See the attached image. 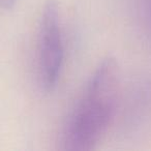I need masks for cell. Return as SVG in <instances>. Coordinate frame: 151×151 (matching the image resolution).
Segmentation results:
<instances>
[{
    "label": "cell",
    "mask_w": 151,
    "mask_h": 151,
    "mask_svg": "<svg viewBox=\"0 0 151 151\" xmlns=\"http://www.w3.org/2000/svg\"><path fill=\"white\" fill-rule=\"evenodd\" d=\"M17 1L18 0H0V9L9 11V9H14Z\"/></svg>",
    "instance_id": "cell-4"
},
{
    "label": "cell",
    "mask_w": 151,
    "mask_h": 151,
    "mask_svg": "<svg viewBox=\"0 0 151 151\" xmlns=\"http://www.w3.org/2000/svg\"><path fill=\"white\" fill-rule=\"evenodd\" d=\"M141 11L145 32L151 42V0H141Z\"/></svg>",
    "instance_id": "cell-3"
},
{
    "label": "cell",
    "mask_w": 151,
    "mask_h": 151,
    "mask_svg": "<svg viewBox=\"0 0 151 151\" xmlns=\"http://www.w3.org/2000/svg\"><path fill=\"white\" fill-rule=\"evenodd\" d=\"M119 93V64L108 56L99 62L68 118L63 134L64 149L89 151L96 147L111 123Z\"/></svg>",
    "instance_id": "cell-1"
},
{
    "label": "cell",
    "mask_w": 151,
    "mask_h": 151,
    "mask_svg": "<svg viewBox=\"0 0 151 151\" xmlns=\"http://www.w3.org/2000/svg\"><path fill=\"white\" fill-rule=\"evenodd\" d=\"M63 42L57 0H47L40 26V71L47 91L57 85L63 64Z\"/></svg>",
    "instance_id": "cell-2"
}]
</instances>
